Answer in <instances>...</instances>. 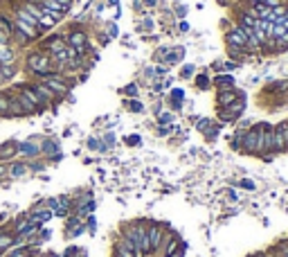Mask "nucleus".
I'll return each mask as SVG.
<instances>
[{
  "instance_id": "1",
  "label": "nucleus",
  "mask_w": 288,
  "mask_h": 257,
  "mask_svg": "<svg viewBox=\"0 0 288 257\" xmlns=\"http://www.w3.org/2000/svg\"><path fill=\"white\" fill-rule=\"evenodd\" d=\"M27 68L34 72V75L39 77H48L52 75V59L48 54H43V52H32V54L27 56Z\"/></svg>"
},
{
  "instance_id": "2",
  "label": "nucleus",
  "mask_w": 288,
  "mask_h": 257,
  "mask_svg": "<svg viewBox=\"0 0 288 257\" xmlns=\"http://www.w3.org/2000/svg\"><path fill=\"white\" fill-rule=\"evenodd\" d=\"M243 151L252 156L264 154V140H261V127H252L248 133H243Z\"/></svg>"
},
{
  "instance_id": "3",
  "label": "nucleus",
  "mask_w": 288,
  "mask_h": 257,
  "mask_svg": "<svg viewBox=\"0 0 288 257\" xmlns=\"http://www.w3.org/2000/svg\"><path fill=\"white\" fill-rule=\"evenodd\" d=\"M146 233H149V246H151V255H153V253H160V248H162V241H165V237H167V230H165V225L151 223V225H146Z\"/></svg>"
},
{
  "instance_id": "4",
  "label": "nucleus",
  "mask_w": 288,
  "mask_h": 257,
  "mask_svg": "<svg viewBox=\"0 0 288 257\" xmlns=\"http://www.w3.org/2000/svg\"><path fill=\"white\" fill-rule=\"evenodd\" d=\"M225 43L230 45V48H239V50H245L248 52V36H245L243 32V27H234L232 32H228L225 34Z\"/></svg>"
},
{
  "instance_id": "5",
  "label": "nucleus",
  "mask_w": 288,
  "mask_h": 257,
  "mask_svg": "<svg viewBox=\"0 0 288 257\" xmlns=\"http://www.w3.org/2000/svg\"><path fill=\"white\" fill-rule=\"evenodd\" d=\"M43 83L50 88L52 93H54L56 97H63L66 93H68V88H70V83H68L66 79H61L59 75H48V77H43Z\"/></svg>"
},
{
  "instance_id": "6",
  "label": "nucleus",
  "mask_w": 288,
  "mask_h": 257,
  "mask_svg": "<svg viewBox=\"0 0 288 257\" xmlns=\"http://www.w3.org/2000/svg\"><path fill=\"white\" fill-rule=\"evenodd\" d=\"M261 140H264V154H275V127L272 124H261Z\"/></svg>"
},
{
  "instance_id": "7",
  "label": "nucleus",
  "mask_w": 288,
  "mask_h": 257,
  "mask_svg": "<svg viewBox=\"0 0 288 257\" xmlns=\"http://www.w3.org/2000/svg\"><path fill=\"white\" fill-rule=\"evenodd\" d=\"M68 45H70L77 54H83V52H86V34H83L81 30H72V32L68 34Z\"/></svg>"
},
{
  "instance_id": "8",
  "label": "nucleus",
  "mask_w": 288,
  "mask_h": 257,
  "mask_svg": "<svg viewBox=\"0 0 288 257\" xmlns=\"http://www.w3.org/2000/svg\"><path fill=\"white\" fill-rule=\"evenodd\" d=\"M20 93H23V95L29 99V104H32V106L36 108V111H41V108H43V106H48V104H45L43 99L39 97V93H36L32 86H20Z\"/></svg>"
},
{
  "instance_id": "9",
  "label": "nucleus",
  "mask_w": 288,
  "mask_h": 257,
  "mask_svg": "<svg viewBox=\"0 0 288 257\" xmlns=\"http://www.w3.org/2000/svg\"><path fill=\"white\" fill-rule=\"evenodd\" d=\"M237 99H239V95L232 88H221V93H218V104H221V106H230V104H234Z\"/></svg>"
},
{
  "instance_id": "10",
  "label": "nucleus",
  "mask_w": 288,
  "mask_h": 257,
  "mask_svg": "<svg viewBox=\"0 0 288 257\" xmlns=\"http://www.w3.org/2000/svg\"><path fill=\"white\" fill-rule=\"evenodd\" d=\"M32 88H34V91H36V93H39V97H41V99H43V102H45V104H50V102H54V99H56V95H54V93H52V91H50V88H48V86H45V83H43V81H39V83H34V86H32Z\"/></svg>"
},
{
  "instance_id": "11",
  "label": "nucleus",
  "mask_w": 288,
  "mask_h": 257,
  "mask_svg": "<svg viewBox=\"0 0 288 257\" xmlns=\"http://www.w3.org/2000/svg\"><path fill=\"white\" fill-rule=\"evenodd\" d=\"M16 246V235L14 233H0V253H7Z\"/></svg>"
},
{
  "instance_id": "12",
  "label": "nucleus",
  "mask_w": 288,
  "mask_h": 257,
  "mask_svg": "<svg viewBox=\"0 0 288 257\" xmlns=\"http://www.w3.org/2000/svg\"><path fill=\"white\" fill-rule=\"evenodd\" d=\"M25 174H29V167L25 162H14V165L7 167V176H12V178H20Z\"/></svg>"
},
{
  "instance_id": "13",
  "label": "nucleus",
  "mask_w": 288,
  "mask_h": 257,
  "mask_svg": "<svg viewBox=\"0 0 288 257\" xmlns=\"http://www.w3.org/2000/svg\"><path fill=\"white\" fill-rule=\"evenodd\" d=\"M16 151H18V145H14V142H5V145H0V162L14 158V156H16Z\"/></svg>"
},
{
  "instance_id": "14",
  "label": "nucleus",
  "mask_w": 288,
  "mask_h": 257,
  "mask_svg": "<svg viewBox=\"0 0 288 257\" xmlns=\"http://www.w3.org/2000/svg\"><path fill=\"white\" fill-rule=\"evenodd\" d=\"M14 59H16V52L12 48H7L5 43H0V64L9 66V64H14Z\"/></svg>"
},
{
  "instance_id": "15",
  "label": "nucleus",
  "mask_w": 288,
  "mask_h": 257,
  "mask_svg": "<svg viewBox=\"0 0 288 257\" xmlns=\"http://www.w3.org/2000/svg\"><path fill=\"white\" fill-rule=\"evenodd\" d=\"M32 253H34V248H27V246H14V248L7 250V255L5 257H27Z\"/></svg>"
},
{
  "instance_id": "16",
  "label": "nucleus",
  "mask_w": 288,
  "mask_h": 257,
  "mask_svg": "<svg viewBox=\"0 0 288 257\" xmlns=\"http://www.w3.org/2000/svg\"><path fill=\"white\" fill-rule=\"evenodd\" d=\"M18 151L20 154H25V156H29V158H34V156L41 154V147H36L32 142H23V145H18Z\"/></svg>"
},
{
  "instance_id": "17",
  "label": "nucleus",
  "mask_w": 288,
  "mask_h": 257,
  "mask_svg": "<svg viewBox=\"0 0 288 257\" xmlns=\"http://www.w3.org/2000/svg\"><path fill=\"white\" fill-rule=\"evenodd\" d=\"M14 97H16V102H18V104H20V106H23V108H25V113H34V111H36V108L32 106V104H29V99H27V97H25V95H23V93H16V95H14Z\"/></svg>"
},
{
  "instance_id": "18",
  "label": "nucleus",
  "mask_w": 288,
  "mask_h": 257,
  "mask_svg": "<svg viewBox=\"0 0 288 257\" xmlns=\"http://www.w3.org/2000/svg\"><path fill=\"white\" fill-rule=\"evenodd\" d=\"M279 151H286V142H284V135H281V131L275 127V154H279Z\"/></svg>"
},
{
  "instance_id": "19",
  "label": "nucleus",
  "mask_w": 288,
  "mask_h": 257,
  "mask_svg": "<svg viewBox=\"0 0 288 257\" xmlns=\"http://www.w3.org/2000/svg\"><path fill=\"white\" fill-rule=\"evenodd\" d=\"M45 48L52 50V54H54V52L63 50V48H66V43H63V39H50L48 43H45Z\"/></svg>"
},
{
  "instance_id": "20",
  "label": "nucleus",
  "mask_w": 288,
  "mask_h": 257,
  "mask_svg": "<svg viewBox=\"0 0 288 257\" xmlns=\"http://www.w3.org/2000/svg\"><path fill=\"white\" fill-rule=\"evenodd\" d=\"M41 151H43L45 156H56V151H59V147H56V142H52V140H45L43 145H41Z\"/></svg>"
},
{
  "instance_id": "21",
  "label": "nucleus",
  "mask_w": 288,
  "mask_h": 257,
  "mask_svg": "<svg viewBox=\"0 0 288 257\" xmlns=\"http://www.w3.org/2000/svg\"><path fill=\"white\" fill-rule=\"evenodd\" d=\"M171 97H174V104H171V106L180 108V102H182V91L180 88H174V91H171Z\"/></svg>"
},
{
  "instance_id": "22",
  "label": "nucleus",
  "mask_w": 288,
  "mask_h": 257,
  "mask_svg": "<svg viewBox=\"0 0 288 257\" xmlns=\"http://www.w3.org/2000/svg\"><path fill=\"white\" fill-rule=\"evenodd\" d=\"M0 115H9V97L0 95Z\"/></svg>"
},
{
  "instance_id": "23",
  "label": "nucleus",
  "mask_w": 288,
  "mask_h": 257,
  "mask_svg": "<svg viewBox=\"0 0 288 257\" xmlns=\"http://www.w3.org/2000/svg\"><path fill=\"white\" fill-rule=\"evenodd\" d=\"M232 77H230V75H221V77H216V86H230V88H232Z\"/></svg>"
},
{
  "instance_id": "24",
  "label": "nucleus",
  "mask_w": 288,
  "mask_h": 257,
  "mask_svg": "<svg viewBox=\"0 0 288 257\" xmlns=\"http://www.w3.org/2000/svg\"><path fill=\"white\" fill-rule=\"evenodd\" d=\"M129 108H131V111H135V113H142V111H144V106L138 102V99H131V102H129Z\"/></svg>"
},
{
  "instance_id": "25",
  "label": "nucleus",
  "mask_w": 288,
  "mask_h": 257,
  "mask_svg": "<svg viewBox=\"0 0 288 257\" xmlns=\"http://www.w3.org/2000/svg\"><path fill=\"white\" fill-rule=\"evenodd\" d=\"M281 131V135H284V142H286V151H288V122H281L279 127H277Z\"/></svg>"
},
{
  "instance_id": "26",
  "label": "nucleus",
  "mask_w": 288,
  "mask_h": 257,
  "mask_svg": "<svg viewBox=\"0 0 288 257\" xmlns=\"http://www.w3.org/2000/svg\"><path fill=\"white\" fill-rule=\"evenodd\" d=\"M196 83H198V88H201V91H205V88L209 86V79H207V75H201L196 79Z\"/></svg>"
},
{
  "instance_id": "27",
  "label": "nucleus",
  "mask_w": 288,
  "mask_h": 257,
  "mask_svg": "<svg viewBox=\"0 0 288 257\" xmlns=\"http://www.w3.org/2000/svg\"><path fill=\"white\" fill-rule=\"evenodd\" d=\"M124 93H126L129 97H133V95H138V83H129L126 88H124Z\"/></svg>"
},
{
  "instance_id": "28",
  "label": "nucleus",
  "mask_w": 288,
  "mask_h": 257,
  "mask_svg": "<svg viewBox=\"0 0 288 257\" xmlns=\"http://www.w3.org/2000/svg\"><path fill=\"white\" fill-rule=\"evenodd\" d=\"M0 70H3V75H0L3 79H7V77H12V75H14V68H12V66H3Z\"/></svg>"
},
{
  "instance_id": "29",
  "label": "nucleus",
  "mask_w": 288,
  "mask_h": 257,
  "mask_svg": "<svg viewBox=\"0 0 288 257\" xmlns=\"http://www.w3.org/2000/svg\"><path fill=\"white\" fill-rule=\"evenodd\" d=\"M158 122H160V124H167V122H174V115H171V113H162V115H160V118H158Z\"/></svg>"
},
{
  "instance_id": "30",
  "label": "nucleus",
  "mask_w": 288,
  "mask_h": 257,
  "mask_svg": "<svg viewBox=\"0 0 288 257\" xmlns=\"http://www.w3.org/2000/svg\"><path fill=\"white\" fill-rule=\"evenodd\" d=\"M194 70H196V68H194L191 64H189V66H185V68H182V77H185V79H187V77H191V75H194Z\"/></svg>"
},
{
  "instance_id": "31",
  "label": "nucleus",
  "mask_w": 288,
  "mask_h": 257,
  "mask_svg": "<svg viewBox=\"0 0 288 257\" xmlns=\"http://www.w3.org/2000/svg\"><path fill=\"white\" fill-rule=\"evenodd\" d=\"M261 3L266 5V7H270V9H275V7H279V3L281 0H261Z\"/></svg>"
},
{
  "instance_id": "32",
  "label": "nucleus",
  "mask_w": 288,
  "mask_h": 257,
  "mask_svg": "<svg viewBox=\"0 0 288 257\" xmlns=\"http://www.w3.org/2000/svg\"><path fill=\"white\" fill-rule=\"evenodd\" d=\"M126 142H129V145H140V135H129Z\"/></svg>"
},
{
  "instance_id": "33",
  "label": "nucleus",
  "mask_w": 288,
  "mask_h": 257,
  "mask_svg": "<svg viewBox=\"0 0 288 257\" xmlns=\"http://www.w3.org/2000/svg\"><path fill=\"white\" fill-rule=\"evenodd\" d=\"M54 3H59V5H63V7L68 9V7H70V5H72V0H54Z\"/></svg>"
},
{
  "instance_id": "34",
  "label": "nucleus",
  "mask_w": 288,
  "mask_h": 257,
  "mask_svg": "<svg viewBox=\"0 0 288 257\" xmlns=\"http://www.w3.org/2000/svg\"><path fill=\"white\" fill-rule=\"evenodd\" d=\"M241 185H243V187H248V190H254V185H252V183H250V181H243V183H241Z\"/></svg>"
},
{
  "instance_id": "35",
  "label": "nucleus",
  "mask_w": 288,
  "mask_h": 257,
  "mask_svg": "<svg viewBox=\"0 0 288 257\" xmlns=\"http://www.w3.org/2000/svg\"><path fill=\"white\" fill-rule=\"evenodd\" d=\"M0 176H7V167L0 165Z\"/></svg>"
},
{
  "instance_id": "36",
  "label": "nucleus",
  "mask_w": 288,
  "mask_h": 257,
  "mask_svg": "<svg viewBox=\"0 0 288 257\" xmlns=\"http://www.w3.org/2000/svg\"><path fill=\"white\" fill-rule=\"evenodd\" d=\"M144 5H149L151 7V5H158V0H144Z\"/></svg>"
},
{
  "instance_id": "37",
  "label": "nucleus",
  "mask_w": 288,
  "mask_h": 257,
  "mask_svg": "<svg viewBox=\"0 0 288 257\" xmlns=\"http://www.w3.org/2000/svg\"><path fill=\"white\" fill-rule=\"evenodd\" d=\"M75 257H86V253H83V250L79 248V250H77V255H75Z\"/></svg>"
},
{
  "instance_id": "38",
  "label": "nucleus",
  "mask_w": 288,
  "mask_h": 257,
  "mask_svg": "<svg viewBox=\"0 0 288 257\" xmlns=\"http://www.w3.org/2000/svg\"><path fill=\"white\" fill-rule=\"evenodd\" d=\"M165 257H182V250H178L176 255H165Z\"/></svg>"
},
{
  "instance_id": "39",
  "label": "nucleus",
  "mask_w": 288,
  "mask_h": 257,
  "mask_svg": "<svg viewBox=\"0 0 288 257\" xmlns=\"http://www.w3.org/2000/svg\"><path fill=\"white\" fill-rule=\"evenodd\" d=\"M27 257H43V255H39V253H32V255H27Z\"/></svg>"
},
{
  "instance_id": "40",
  "label": "nucleus",
  "mask_w": 288,
  "mask_h": 257,
  "mask_svg": "<svg viewBox=\"0 0 288 257\" xmlns=\"http://www.w3.org/2000/svg\"><path fill=\"white\" fill-rule=\"evenodd\" d=\"M115 3H119V0H111V5H115Z\"/></svg>"
}]
</instances>
